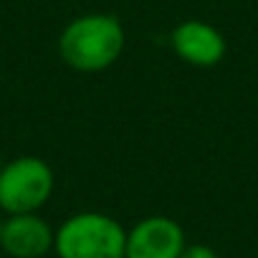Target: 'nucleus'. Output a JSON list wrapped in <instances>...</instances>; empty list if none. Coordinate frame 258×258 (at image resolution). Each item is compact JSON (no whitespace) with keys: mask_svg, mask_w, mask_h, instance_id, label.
<instances>
[{"mask_svg":"<svg viewBox=\"0 0 258 258\" xmlns=\"http://www.w3.org/2000/svg\"><path fill=\"white\" fill-rule=\"evenodd\" d=\"M126 46L124 26L111 13H84L69 21L58 36L61 61L79 74L111 69Z\"/></svg>","mask_w":258,"mask_h":258,"instance_id":"nucleus-1","label":"nucleus"},{"mask_svg":"<svg viewBox=\"0 0 258 258\" xmlns=\"http://www.w3.org/2000/svg\"><path fill=\"white\" fill-rule=\"evenodd\" d=\"M126 228L109 213L84 210L56 228L53 253L58 258H124Z\"/></svg>","mask_w":258,"mask_h":258,"instance_id":"nucleus-2","label":"nucleus"},{"mask_svg":"<svg viewBox=\"0 0 258 258\" xmlns=\"http://www.w3.org/2000/svg\"><path fill=\"white\" fill-rule=\"evenodd\" d=\"M56 190L53 167L33 155H21L0 167V213H38Z\"/></svg>","mask_w":258,"mask_h":258,"instance_id":"nucleus-3","label":"nucleus"},{"mask_svg":"<svg viewBox=\"0 0 258 258\" xmlns=\"http://www.w3.org/2000/svg\"><path fill=\"white\" fill-rule=\"evenodd\" d=\"M185 245V230L175 218L147 215L126 230L124 258H180Z\"/></svg>","mask_w":258,"mask_h":258,"instance_id":"nucleus-4","label":"nucleus"},{"mask_svg":"<svg viewBox=\"0 0 258 258\" xmlns=\"http://www.w3.org/2000/svg\"><path fill=\"white\" fill-rule=\"evenodd\" d=\"M170 46L175 56L195 69H213L225 58V36L208 21L187 18L177 23L170 33Z\"/></svg>","mask_w":258,"mask_h":258,"instance_id":"nucleus-5","label":"nucleus"},{"mask_svg":"<svg viewBox=\"0 0 258 258\" xmlns=\"http://www.w3.org/2000/svg\"><path fill=\"white\" fill-rule=\"evenodd\" d=\"M56 230L38 213L6 215L0 230V250L11 258H43L53 250Z\"/></svg>","mask_w":258,"mask_h":258,"instance_id":"nucleus-6","label":"nucleus"},{"mask_svg":"<svg viewBox=\"0 0 258 258\" xmlns=\"http://www.w3.org/2000/svg\"><path fill=\"white\" fill-rule=\"evenodd\" d=\"M180 258H218V253L205 243H187L185 250L180 253Z\"/></svg>","mask_w":258,"mask_h":258,"instance_id":"nucleus-7","label":"nucleus"},{"mask_svg":"<svg viewBox=\"0 0 258 258\" xmlns=\"http://www.w3.org/2000/svg\"><path fill=\"white\" fill-rule=\"evenodd\" d=\"M3 218H6V215H3V213H0V230H3Z\"/></svg>","mask_w":258,"mask_h":258,"instance_id":"nucleus-8","label":"nucleus"}]
</instances>
